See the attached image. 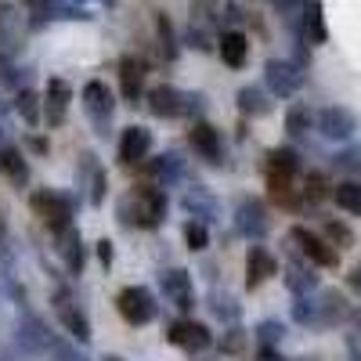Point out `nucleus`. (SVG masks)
Instances as JSON below:
<instances>
[{
    "instance_id": "f257e3e1",
    "label": "nucleus",
    "mask_w": 361,
    "mask_h": 361,
    "mask_svg": "<svg viewBox=\"0 0 361 361\" xmlns=\"http://www.w3.org/2000/svg\"><path fill=\"white\" fill-rule=\"evenodd\" d=\"M289 243H296L300 253H304L307 260H314L318 267H336L340 264V253L329 246L325 238H318L314 231H307V228H293L289 231Z\"/></svg>"
},
{
    "instance_id": "f03ea898",
    "label": "nucleus",
    "mask_w": 361,
    "mask_h": 361,
    "mask_svg": "<svg viewBox=\"0 0 361 361\" xmlns=\"http://www.w3.org/2000/svg\"><path fill=\"white\" fill-rule=\"evenodd\" d=\"M116 307L130 325H145V322H152V314H156V304H152V296H148V289H137V286L119 293Z\"/></svg>"
},
{
    "instance_id": "7ed1b4c3",
    "label": "nucleus",
    "mask_w": 361,
    "mask_h": 361,
    "mask_svg": "<svg viewBox=\"0 0 361 361\" xmlns=\"http://www.w3.org/2000/svg\"><path fill=\"white\" fill-rule=\"evenodd\" d=\"M318 130H322V137H329V141H347V137H354V130H357V119H354L350 109L329 105V109L318 112Z\"/></svg>"
},
{
    "instance_id": "20e7f679",
    "label": "nucleus",
    "mask_w": 361,
    "mask_h": 361,
    "mask_svg": "<svg viewBox=\"0 0 361 361\" xmlns=\"http://www.w3.org/2000/svg\"><path fill=\"white\" fill-rule=\"evenodd\" d=\"M130 199L137 202V224H145V228H156V224L163 221V214H166V195H163L159 188L137 185Z\"/></svg>"
},
{
    "instance_id": "39448f33",
    "label": "nucleus",
    "mask_w": 361,
    "mask_h": 361,
    "mask_svg": "<svg viewBox=\"0 0 361 361\" xmlns=\"http://www.w3.org/2000/svg\"><path fill=\"white\" fill-rule=\"evenodd\" d=\"M264 80H267V87L275 90V94L289 98V94H296V90H300V83H304V73H300L293 62H282V58H275V62H267Z\"/></svg>"
},
{
    "instance_id": "423d86ee",
    "label": "nucleus",
    "mask_w": 361,
    "mask_h": 361,
    "mask_svg": "<svg viewBox=\"0 0 361 361\" xmlns=\"http://www.w3.org/2000/svg\"><path fill=\"white\" fill-rule=\"evenodd\" d=\"M83 105H87V112H90V119H94L98 127H105L109 119H112V90L105 87V83H98V80H90L87 87H83Z\"/></svg>"
},
{
    "instance_id": "0eeeda50",
    "label": "nucleus",
    "mask_w": 361,
    "mask_h": 361,
    "mask_svg": "<svg viewBox=\"0 0 361 361\" xmlns=\"http://www.w3.org/2000/svg\"><path fill=\"white\" fill-rule=\"evenodd\" d=\"M33 209H37V214H40L54 231H66V228H69V206L58 199V195H51V192H37V195H33Z\"/></svg>"
},
{
    "instance_id": "6e6552de",
    "label": "nucleus",
    "mask_w": 361,
    "mask_h": 361,
    "mask_svg": "<svg viewBox=\"0 0 361 361\" xmlns=\"http://www.w3.org/2000/svg\"><path fill=\"white\" fill-rule=\"evenodd\" d=\"M166 340L177 343V347H188V350H206L209 347V329L199 325V322H177V325H170Z\"/></svg>"
},
{
    "instance_id": "1a4fd4ad",
    "label": "nucleus",
    "mask_w": 361,
    "mask_h": 361,
    "mask_svg": "<svg viewBox=\"0 0 361 361\" xmlns=\"http://www.w3.org/2000/svg\"><path fill=\"white\" fill-rule=\"evenodd\" d=\"M271 275H279L275 257H271L264 246H253V250H250V257H246V286H250V289H257V286H260V282H267Z\"/></svg>"
},
{
    "instance_id": "9d476101",
    "label": "nucleus",
    "mask_w": 361,
    "mask_h": 361,
    "mask_svg": "<svg viewBox=\"0 0 361 361\" xmlns=\"http://www.w3.org/2000/svg\"><path fill=\"white\" fill-rule=\"evenodd\" d=\"M69 102H73L69 83H66V80H51V83H47V123H51V127L66 123Z\"/></svg>"
},
{
    "instance_id": "9b49d317",
    "label": "nucleus",
    "mask_w": 361,
    "mask_h": 361,
    "mask_svg": "<svg viewBox=\"0 0 361 361\" xmlns=\"http://www.w3.org/2000/svg\"><path fill=\"white\" fill-rule=\"evenodd\" d=\"M152 148V134L145 127H127L123 130V141H119V163H137L145 159V152Z\"/></svg>"
},
{
    "instance_id": "f8f14e48",
    "label": "nucleus",
    "mask_w": 361,
    "mask_h": 361,
    "mask_svg": "<svg viewBox=\"0 0 361 361\" xmlns=\"http://www.w3.org/2000/svg\"><path fill=\"white\" fill-rule=\"evenodd\" d=\"M163 293H166V300L173 307H180V311L192 307V282H188L185 271H166L163 275Z\"/></svg>"
},
{
    "instance_id": "ddd939ff",
    "label": "nucleus",
    "mask_w": 361,
    "mask_h": 361,
    "mask_svg": "<svg viewBox=\"0 0 361 361\" xmlns=\"http://www.w3.org/2000/svg\"><path fill=\"white\" fill-rule=\"evenodd\" d=\"M148 109H152L156 116H180V109H185V94H177L173 87H152Z\"/></svg>"
},
{
    "instance_id": "4468645a",
    "label": "nucleus",
    "mask_w": 361,
    "mask_h": 361,
    "mask_svg": "<svg viewBox=\"0 0 361 361\" xmlns=\"http://www.w3.org/2000/svg\"><path fill=\"white\" fill-rule=\"evenodd\" d=\"M119 83H123V98L137 102L141 83H145V66L137 62V58H123V62H119Z\"/></svg>"
},
{
    "instance_id": "2eb2a0df",
    "label": "nucleus",
    "mask_w": 361,
    "mask_h": 361,
    "mask_svg": "<svg viewBox=\"0 0 361 361\" xmlns=\"http://www.w3.org/2000/svg\"><path fill=\"white\" fill-rule=\"evenodd\" d=\"M238 231L243 235H264L267 231V214H264V206L246 199L243 206H238Z\"/></svg>"
},
{
    "instance_id": "dca6fc26",
    "label": "nucleus",
    "mask_w": 361,
    "mask_h": 361,
    "mask_svg": "<svg viewBox=\"0 0 361 361\" xmlns=\"http://www.w3.org/2000/svg\"><path fill=\"white\" fill-rule=\"evenodd\" d=\"M246 51H250V44H246V37L238 33V29H228V33L221 37V58L231 69H238L246 62Z\"/></svg>"
},
{
    "instance_id": "f3484780",
    "label": "nucleus",
    "mask_w": 361,
    "mask_h": 361,
    "mask_svg": "<svg viewBox=\"0 0 361 361\" xmlns=\"http://www.w3.org/2000/svg\"><path fill=\"white\" fill-rule=\"evenodd\" d=\"M192 148H195V152H202L206 159L217 163V156H221V137H217V130L209 127V123H195V127H192Z\"/></svg>"
},
{
    "instance_id": "a211bd4d",
    "label": "nucleus",
    "mask_w": 361,
    "mask_h": 361,
    "mask_svg": "<svg viewBox=\"0 0 361 361\" xmlns=\"http://www.w3.org/2000/svg\"><path fill=\"white\" fill-rule=\"evenodd\" d=\"M304 25H307V40H311V44H325V40H329V29H325V15H322V0H307V11H304Z\"/></svg>"
},
{
    "instance_id": "6ab92c4d",
    "label": "nucleus",
    "mask_w": 361,
    "mask_h": 361,
    "mask_svg": "<svg viewBox=\"0 0 361 361\" xmlns=\"http://www.w3.org/2000/svg\"><path fill=\"white\" fill-rule=\"evenodd\" d=\"M333 199H336L340 209H347V214L361 217V180H343V185H336Z\"/></svg>"
},
{
    "instance_id": "aec40b11",
    "label": "nucleus",
    "mask_w": 361,
    "mask_h": 361,
    "mask_svg": "<svg viewBox=\"0 0 361 361\" xmlns=\"http://www.w3.org/2000/svg\"><path fill=\"white\" fill-rule=\"evenodd\" d=\"M318 314H322L325 325H336V322L347 314V300H343L336 289H325V293H322V304H318Z\"/></svg>"
},
{
    "instance_id": "412c9836",
    "label": "nucleus",
    "mask_w": 361,
    "mask_h": 361,
    "mask_svg": "<svg viewBox=\"0 0 361 361\" xmlns=\"http://www.w3.org/2000/svg\"><path fill=\"white\" fill-rule=\"evenodd\" d=\"M58 253L66 257V264H69L73 271H80V267H83V250H80V235H76L73 228L58 231Z\"/></svg>"
},
{
    "instance_id": "4be33fe9",
    "label": "nucleus",
    "mask_w": 361,
    "mask_h": 361,
    "mask_svg": "<svg viewBox=\"0 0 361 361\" xmlns=\"http://www.w3.org/2000/svg\"><path fill=\"white\" fill-rule=\"evenodd\" d=\"M238 109L246 116H264V112H271V102L260 87H243L238 90Z\"/></svg>"
},
{
    "instance_id": "5701e85b",
    "label": "nucleus",
    "mask_w": 361,
    "mask_h": 361,
    "mask_svg": "<svg viewBox=\"0 0 361 361\" xmlns=\"http://www.w3.org/2000/svg\"><path fill=\"white\" fill-rule=\"evenodd\" d=\"M0 173H8L11 180H22L29 177V170H25V163H22V156L15 152V148H4V152H0Z\"/></svg>"
},
{
    "instance_id": "b1692460",
    "label": "nucleus",
    "mask_w": 361,
    "mask_h": 361,
    "mask_svg": "<svg viewBox=\"0 0 361 361\" xmlns=\"http://www.w3.org/2000/svg\"><path fill=\"white\" fill-rule=\"evenodd\" d=\"M62 325L69 329V333H73L80 343H87V340H90V325H87V318H83V314H76L73 307H62Z\"/></svg>"
},
{
    "instance_id": "393cba45",
    "label": "nucleus",
    "mask_w": 361,
    "mask_h": 361,
    "mask_svg": "<svg viewBox=\"0 0 361 361\" xmlns=\"http://www.w3.org/2000/svg\"><path fill=\"white\" fill-rule=\"evenodd\" d=\"M286 130H289V134L311 130V109H307V105H293V109L286 112Z\"/></svg>"
},
{
    "instance_id": "a878e982",
    "label": "nucleus",
    "mask_w": 361,
    "mask_h": 361,
    "mask_svg": "<svg viewBox=\"0 0 361 361\" xmlns=\"http://www.w3.org/2000/svg\"><path fill=\"white\" fill-rule=\"evenodd\" d=\"M296 152H289V148H275L271 152V173H282V177H293L296 173Z\"/></svg>"
},
{
    "instance_id": "bb28decb",
    "label": "nucleus",
    "mask_w": 361,
    "mask_h": 361,
    "mask_svg": "<svg viewBox=\"0 0 361 361\" xmlns=\"http://www.w3.org/2000/svg\"><path fill=\"white\" fill-rule=\"evenodd\" d=\"M18 112H22L25 123H37V119H40V109H37V94H33V90H22V94H18Z\"/></svg>"
},
{
    "instance_id": "cd10ccee",
    "label": "nucleus",
    "mask_w": 361,
    "mask_h": 361,
    "mask_svg": "<svg viewBox=\"0 0 361 361\" xmlns=\"http://www.w3.org/2000/svg\"><path fill=\"white\" fill-rule=\"evenodd\" d=\"M289 289L293 293H307V289H314V275H307L304 267H289Z\"/></svg>"
},
{
    "instance_id": "c85d7f7f",
    "label": "nucleus",
    "mask_w": 361,
    "mask_h": 361,
    "mask_svg": "<svg viewBox=\"0 0 361 361\" xmlns=\"http://www.w3.org/2000/svg\"><path fill=\"white\" fill-rule=\"evenodd\" d=\"M325 235L333 238L336 246H354V235H350V228H343L340 221H325Z\"/></svg>"
},
{
    "instance_id": "c756f323",
    "label": "nucleus",
    "mask_w": 361,
    "mask_h": 361,
    "mask_svg": "<svg viewBox=\"0 0 361 361\" xmlns=\"http://www.w3.org/2000/svg\"><path fill=\"white\" fill-rule=\"evenodd\" d=\"M185 238H188V250H195V253H199V250H206V243H209L206 228H202V224H195V221L185 228Z\"/></svg>"
},
{
    "instance_id": "7c9ffc66",
    "label": "nucleus",
    "mask_w": 361,
    "mask_h": 361,
    "mask_svg": "<svg viewBox=\"0 0 361 361\" xmlns=\"http://www.w3.org/2000/svg\"><path fill=\"white\" fill-rule=\"evenodd\" d=\"M159 37H163V47H166V58H173L177 54V47H173V29H170V22L159 15Z\"/></svg>"
},
{
    "instance_id": "2f4dec72",
    "label": "nucleus",
    "mask_w": 361,
    "mask_h": 361,
    "mask_svg": "<svg viewBox=\"0 0 361 361\" xmlns=\"http://www.w3.org/2000/svg\"><path fill=\"white\" fill-rule=\"evenodd\" d=\"M243 343H246L243 329H231V333H228V336L221 340V347H224V350H231V354H235V350H243Z\"/></svg>"
},
{
    "instance_id": "473e14b6",
    "label": "nucleus",
    "mask_w": 361,
    "mask_h": 361,
    "mask_svg": "<svg viewBox=\"0 0 361 361\" xmlns=\"http://www.w3.org/2000/svg\"><path fill=\"white\" fill-rule=\"evenodd\" d=\"M336 166H343V170H361V152L354 148V152H343V156H336Z\"/></svg>"
},
{
    "instance_id": "72a5a7b5",
    "label": "nucleus",
    "mask_w": 361,
    "mask_h": 361,
    "mask_svg": "<svg viewBox=\"0 0 361 361\" xmlns=\"http://www.w3.org/2000/svg\"><path fill=\"white\" fill-rule=\"evenodd\" d=\"M293 314H296V322H311L314 318V304H311V300H296Z\"/></svg>"
},
{
    "instance_id": "f704fd0d",
    "label": "nucleus",
    "mask_w": 361,
    "mask_h": 361,
    "mask_svg": "<svg viewBox=\"0 0 361 361\" xmlns=\"http://www.w3.org/2000/svg\"><path fill=\"white\" fill-rule=\"evenodd\" d=\"M307 195H311V199H322V195H325V177H322V173H311V177H307Z\"/></svg>"
},
{
    "instance_id": "c9c22d12",
    "label": "nucleus",
    "mask_w": 361,
    "mask_h": 361,
    "mask_svg": "<svg viewBox=\"0 0 361 361\" xmlns=\"http://www.w3.org/2000/svg\"><path fill=\"white\" fill-rule=\"evenodd\" d=\"M279 336H282V325H279V322H267V325H260V340L275 343Z\"/></svg>"
},
{
    "instance_id": "e433bc0d",
    "label": "nucleus",
    "mask_w": 361,
    "mask_h": 361,
    "mask_svg": "<svg viewBox=\"0 0 361 361\" xmlns=\"http://www.w3.org/2000/svg\"><path fill=\"white\" fill-rule=\"evenodd\" d=\"M214 311L221 318H238V307H235V300H221V304H214Z\"/></svg>"
},
{
    "instance_id": "4c0bfd02",
    "label": "nucleus",
    "mask_w": 361,
    "mask_h": 361,
    "mask_svg": "<svg viewBox=\"0 0 361 361\" xmlns=\"http://www.w3.org/2000/svg\"><path fill=\"white\" fill-rule=\"evenodd\" d=\"M98 260L109 267L112 264V243H109V238H105V243H98Z\"/></svg>"
},
{
    "instance_id": "58836bf2",
    "label": "nucleus",
    "mask_w": 361,
    "mask_h": 361,
    "mask_svg": "<svg viewBox=\"0 0 361 361\" xmlns=\"http://www.w3.org/2000/svg\"><path fill=\"white\" fill-rule=\"evenodd\" d=\"M350 286H354V289H357V293H361V264H357V267H354V271H350Z\"/></svg>"
},
{
    "instance_id": "ea45409f",
    "label": "nucleus",
    "mask_w": 361,
    "mask_h": 361,
    "mask_svg": "<svg viewBox=\"0 0 361 361\" xmlns=\"http://www.w3.org/2000/svg\"><path fill=\"white\" fill-rule=\"evenodd\" d=\"M22 4H25V8H33V11H40V8L51 4V0H22Z\"/></svg>"
},
{
    "instance_id": "a19ab883",
    "label": "nucleus",
    "mask_w": 361,
    "mask_h": 361,
    "mask_svg": "<svg viewBox=\"0 0 361 361\" xmlns=\"http://www.w3.org/2000/svg\"><path fill=\"white\" fill-rule=\"evenodd\" d=\"M11 73V62H8V54H0V76H8Z\"/></svg>"
},
{
    "instance_id": "79ce46f5",
    "label": "nucleus",
    "mask_w": 361,
    "mask_h": 361,
    "mask_svg": "<svg viewBox=\"0 0 361 361\" xmlns=\"http://www.w3.org/2000/svg\"><path fill=\"white\" fill-rule=\"evenodd\" d=\"M4 238H8V228H4V217H0V246H4Z\"/></svg>"
},
{
    "instance_id": "37998d69",
    "label": "nucleus",
    "mask_w": 361,
    "mask_h": 361,
    "mask_svg": "<svg viewBox=\"0 0 361 361\" xmlns=\"http://www.w3.org/2000/svg\"><path fill=\"white\" fill-rule=\"evenodd\" d=\"M350 318H354V325H361V311H354V314H350Z\"/></svg>"
},
{
    "instance_id": "c03bdc74",
    "label": "nucleus",
    "mask_w": 361,
    "mask_h": 361,
    "mask_svg": "<svg viewBox=\"0 0 361 361\" xmlns=\"http://www.w3.org/2000/svg\"><path fill=\"white\" fill-rule=\"evenodd\" d=\"M105 361H119V357H105Z\"/></svg>"
}]
</instances>
